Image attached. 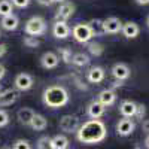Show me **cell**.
I'll return each instance as SVG.
<instances>
[{
  "label": "cell",
  "instance_id": "4",
  "mask_svg": "<svg viewBox=\"0 0 149 149\" xmlns=\"http://www.w3.org/2000/svg\"><path fill=\"white\" fill-rule=\"evenodd\" d=\"M72 34L74 37V40L79 42V43H86V42H90L94 37V33H93V30H91L88 22H79V24H76V26L72 29Z\"/></svg>",
  "mask_w": 149,
  "mask_h": 149
},
{
  "label": "cell",
  "instance_id": "35",
  "mask_svg": "<svg viewBox=\"0 0 149 149\" xmlns=\"http://www.w3.org/2000/svg\"><path fill=\"white\" fill-rule=\"evenodd\" d=\"M39 5H42V6H51L52 3H54V0H36Z\"/></svg>",
  "mask_w": 149,
  "mask_h": 149
},
{
  "label": "cell",
  "instance_id": "7",
  "mask_svg": "<svg viewBox=\"0 0 149 149\" xmlns=\"http://www.w3.org/2000/svg\"><path fill=\"white\" fill-rule=\"evenodd\" d=\"M134 130H136V124L131 118L122 116V119H119L116 124V134L121 136V137H127V136L133 134Z\"/></svg>",
  "mask_w": 149,
  "mask_h": 149
},
{
  "label": "cell",
  "instance_id": "13",
  "mask_svg": "<svg viewBox=\"0 0 149 149\" xmlns=\"http://www.w3.org/2000/svg\"><path fill=\"white\" fill-rule=\"evenodd\" d=\"M130 74H131V70L125 63H116V64H113V67H112V76H113L115 79L125 81V79L130 78Z\"/></svg>",
  "mask_w": 149,
  "mask_h": 149
},
{
  "label": "cell",
  "instance_id": "24",
  "mask_svg": "<svg viewBox=\"0 0 149 149\" xmlns=\"http://www.w3.org/2000/svg\"><path fill=\"white\" fill-rule=\"evenodd\" d=\"M90 27H91V30H93V33H94V37L95 36H103L104 34V31H103V19H91L90 22Z\"/></svg>",
  "mask_w": 149,
  "mask_h": 149
},
{
  "label": "cell",
  "instance_id": "34",
  "mask_svg": "<svg viewBox=\"0 0 149 149\" xmlns=\"http://www.w3.org/2000/svg\"><path fill=\"white\" fill-rule=\"evenodd\" d=\"M8 52V45L6 43H0V58H2L3 55H6Z\"/></svg>",
  "mask_w": 149,
  "mask_h": 149
},
{
  "label": "cell",
  "instance_id": "37",
  "mask_svg": "<svg viewBox=\"0 0 149 149\" xmlns=\"http://www.w3.org/2000/svg\"><path fill=\"white\" fill-rule=\"evenodd\" d=\"M5 74H6V67L3 64H0V81L5 78Z\"/></svg>",
  "mask_w": 149,
  "mask_h": 149
},
{
  "label": "cell",
  "instance_id": "38",
  "mask_svg": "<svg viewBox=\"0 0 149 149\" xmlns=\"http://www.w3.org/2000/svg\"><path fill=\"white\" fill-rule=\"evenodd\" d=\"M136 3L140 6H146V5H149V0H136Z\"/></svg>",
  "mask_w": 149,
  "mask_h": 149
},
{
  "label": "cell",
  "instance_id": "36",
  "mask_svg": "<svg viewBox=\"0 0 149 149\" xmlns=\"http://www.w3.org/2000/svg\"><path fill=\"white\" fill-rule=\"evenodd\" d=\"M142 130L149 134V119H145V121L142 122Z\"/></svg>",
  "mask_w": 149,
  "mask_h": 149
},
{
  "label": "cell",
  "instance_id": "33",
  "mask_svg": "<svg viewBox=\"0 0 149 149\" xmlns=\"http://www.w3.org/2000/svg\"><path fill=\"white\" fill-rule=\"evenodd\" d=\"M12 5L15 8H19V9H24L30 5V0H12Z\"/></svg>",
  "mask_w": 149,
  "mask_h": 149
},
{
  "label": "cell",
  "instance_id": "1",
  "mask_svg": "<svg viewBox=\"0 0 149 149\" xmlns=\"http://www.w3.org/2000/svg\"><path fill=\"white\" fill-rule=\"evenodd\" d=\"M106 136H107L106 124L100 121V118H91L90 121L81 124L76 131V139L85 145L100 143L106 139Z\"/></svg>",
  "mask_w": 149,
  "mask_h": 149
},
{
  "label": "cell",
  "instance_id": "19",
  "mask_svg": "<svg viewBox=\"0 0 149 149\" xmlns=\"http://www.w3.org/2000/svg\"><path fill=\"white\" fill-rule=\"evenodd\" d=\"M136 107H137V103H134L131 100H124L119 104V113L122 116H127V118H134Z\"/></svg>",
  "mask_w": 149,
  "mask_h": 149
},
{
  "label": "cell",
  "instance_id": "31",
  "mask_svg": "<svg viewBox=\"0 0 149 149\" xmlns=\"http://www.w3.org/2000/svg\"><path fill=\"white\" fill-rule=\"evenodd\" d=\"M12 148H15V149H30L31 145H30V142L26 140V139H18V140L14 142Z\"/></svg>",
  "mask_w": 149,
  "mask_h": 149
},
{
  "label": "cell",
  "instance_id": "15",
  "mask_svg": "<svg viewBox=\"0 0 149 149\" xmlns=\"http://www.w3.org/2000/svg\"><path fill=\"white\" fill-rule=\"evenodd\" d=\"M104 112H106V106L98 100H93L86 107V115L90 118H102Z\"/></svg>",
  "mask_w": 149,
  "mask_h": 149
},
{
  "label": "cell",
  "instance_id": "14",
  "mask_svg": "<svg viewBox=\"0 0 149 149\" xmlns=\"http://www.w3.org/2000/svg\"><path fill=\"white\" fill-rule=\"evenodd\" d=\"M104 78H106V72L100 66H94L86 72V79L91 84H100L104 81Z\"/></svg>",
  "mask_w": 149,
  "mask_h": 149
},
{
  "label": "cell",
  "instance_id": "9",
  "mask_svg": "<svg viewBox=\"0 0 149 149\" xmlns=\"http://www.w3.org/2000/svg\"><path fill=\"white\" fill-rule=\"evenodd\" d=\"M122 29V21L116 17H109L103 19V31L104 34H116Z\"/></svg>",
  "mask_w": 149,
  "mask_h": 149
},
{
  "label": "cell",
  "instance_id": "39",
  "mask_svg": "<svg viewBox=\"0 0 149 149\" xmlns=\"http://www.w3.org/2000/svg\"><path fill=\"white\" fill-rule=\"evenodd\" d=\"M145 146H146V148H149V134H148V137L145 139Z\"/></svg>",
  "mask_w": 149,
  "mask_h": 149
},
{
  "label": "cell",
  "instance_id": "16",
  "mask_svg": "<svg viewBox=\"0 0 149 149\" xmlns=\"http://www.w3.org/2000/svg\"><path fill=\"white\" fill-rule=\"evenodd\" d=\"M0 26H2V29L6 30V31H14V30H17L18 26H19V18H18L15 14L5 15V17H2Z\"/></svg>",
  "mask_w": 149,
  "mask_h": 149
},
{
  "label": "cell",
  "instance_id": "43",
  "mask_svg": "<svg viewBox=\"0 0 149 149\" xmlns=\"http://www.w3.org/2000/svg\"><path fill=\"white\" fill-rule=\"evenodd\" d=\"M0 36H2V34H0Z\"/></svg>",
  "mask_w": 149,
  "mask_h": 149
},
{
  "label": "cell",
  "instance_id": "5",
  "mask_svg": "<svg viewBox=\"0 0 149 149\" xmlns=\"http://www.w3.org/2000/svg\"><path fill=\"white\" fill-rule=\"evenodd\" d=\"M79 125H81V121H79L78 116H74V115H64V116H61L60 121H58L60 130L64 131V133H76Z\"/></svg>",
  "mask_w": 149,
  "mask_h": 149
},
{
  "label": "cell",
  "instance_id": "18",
  "mask_svg": "<svg viewBox=\"0 0 149 149\" xmlns=\"http://www.w3.org/2000/svg\"><path fill=\"white\" fill-rule=\"evenodd\" d=\"M97 100L102 102L106 107L107 106H112V104L116 102V93L112 90V88H106V90L100 91V94H98V97H97Z\"/></svg>",
  "mask_w": 149,
  "mask_h": 149
},
{
  "label": "cell",
  "instance_id": "21",
  "mask_svg": "<svg viewBox=\"0 0 149 149\" xmlns=\"http://www.w3.org/2000/svg\"><path fill=\"white\" fill-rule=\"evenodd\" d=\"M30 127L36 131H43L48 127V119L40 113H34L31 121H30Z\"/></svg>",
  "mask_w": 149,
  "mask_h": 149
},
{
  "label": "cell",
  "instance_id": "6",
  "mask_svg": "<svg viewBox=\"0 0 149 149\" xmlns=\"http://www.w3.org/2000/svg\"><path fill=\"white\" fill-rule=\"evenodd\" d=\"M34 81H33V76L29 73H18L17 76H15V81H14V88L24 93V91H29L31 90V86H33Z\"/></svg>",
  "mask_w": 149,
  "mask_h": 149
},
{
  "label": "cell",
  "instance_id": "22",
  "mask_svg": "<svg viewBox=\"0 0 149 149\" xmlns=\"http://www.w3.org/2000/svg\"><path fill=\"white\" fill-rule=\"evenodd\" d=\"M69 139L63 134H57L51 137V149H66L69 148Z\"/></svg>",
  "mask_w": 149,
  "mask_h": 149
},
{
  "label": "cell",
  "instance_id": "27",
  "mask_svg": "<svg viewBox=\"0 0 149 149\" xmlns=\"http://www.w3.org/2000/svg\"><path fill=\"white\" fill-rule=\"evenodd\" d=\"M12 9H14V5L10 0H0V17L12 14Z\"/></svg>",
  "mask_w": 149,
  "mask_h": 149
},
{
  "label": "cell",
  "instance_id": "2",
  "mask_svg": "<svg viewBox=\"0 0 149 149\" xmlns=\"http://www.w3.org/2000/svg\"><path fill=\"white\" fill-rule=\"evenodd\" d=\"M69 91L63 85H49L42 94V102L49 109H61L69 103Z\"/></svg>",
  "mask_w": 149,
  "mask_h": 149
},
{
  "label": "cell",
  "instance_id": "10",
  "mask_svg": "<svg viewBox=\"0 0 149 149\" xmlns=\"http://www.w3.org/2000/svg\"><path fill=\"white\" fill-rule=\"evenodd\" d=\"M18 90L9 88V90H2L0 91V107L5 106H12L18 100Z\"/></svg>",
  "mask_w": 149,
  "mask_h": 149
},
{
  "label": "cell",
  "instance_id": "12",
  "mask_svg": "<svg viewBox=\"0 0 149 149\" xmlns=\"http://www.w3.org/2000/svg\"><path fill=\"white\" fill-rule=\"evenodd\" d=\"M60 63V57L55 54V52H51L48 51L45 52L42 57H40V66L46 70H51V69H55Z\"/></svg>",
  "mask_w": 149,
  "mask_h": 149
},
{
  "label": "cell",
  "instance_id": "30",
  "mask_svg": "<svg viewBox=\"0 0 149 149\" xmlns=\"http://www.w3.org/2000/svg\"><path fill=\"white\" fill-rule=\"evenodd\" d=\"M145 115H146V106L143 103H139L137 107H136V113H134V118L137 121H143L145 119Z\"/></svg>",
  "mask_w": 149,
  "mask_h": 149
},
{
  "label": "cell",
  "instance_id": "8",
  "mask_svg": "<svg viewBox=\"0 0 149 149\" xmlns=\"http://www.w3.org/2000/svg\"><path fill=\"white\" fill-rule=\"evenodd\" d=\"M74 9H76V6H74L72 2H64L60 3L58 9L55 10V19H61V21H67L73 17L74 14Z\"/></svg>",
  "mask_w": 149,
  "mask_h": 149
},
{
  "label": "cell",
  "instance_id": "23",
  "mask_svg": "<svg viewBox=\"0 0 149 149\" xmlns=\"http://www.w3.org/2000/svg\"><path fill=\"white\" fill-rule=\"evenodd\" d=\"M90 63V57L88 54H84V52H76L73 54L72 57V64L76 66V67H84Z\"/></svg>",
  "mask_w": 149,
  "mask_h": 149
},
{
  "label": "cell",
  "instance_id": "40",
  "mask_svg": "<svg viewBox=\"0 0 149 149\" xmlns=\"http://www.w3.org/2000/svg\"><path fill=\"white\" fill-rule=\"evenodd\" d=\"M54 2H57V3H63L64 0H54Z\"/></svg>",
  "mask_w": 149,
  "mask_h": 149
},
{
  "label": "cell",
  "instance_id": "17",
  "mask_svg": "<svg viewBox=\"0 0 149 149\" xmlns=\"http://www.w3.org/2000/svg\"><path fill=\"white\" fill-rule=\"evenodd\" d=\"M124 37H127V39H134V37H137L139 33H140V27L136 24L134 21H127L125 24H122V29H121Z\"/></svg>",
  "mask_w": 149,
  "mask_h": 149
},
{
  "label": "cell",
  "instance_id": "26",
  "mask_svg": "<svg viewBox=\"0 0 149 149\" xmlns=\"http://www.w3.org/2000/svg\"><path fill=\"white\" fill-rule=\"evenodd\" d=\"M58 54H60L61 60H63L66 64H72V57H73V52H72V49H70V48H67V46L58 48Z\"/></svg>",
  "mask_w": 149,
  "mask_h": 149
},
{
  "label": "cell",
  "instance_id": "41",
  "mask_svg": "<svg viewBox=\"0 0 149 149\" xmlns=\"http://www.w3.org/2000/svg\"><path fill=\"white\" fill-rule=\"evenodd\" d=\"M146 24H148V27H149V17H148V19H146Z\"/></svg>",
  "mask_w": 149,
  "mask_h": 149
},
{
  "label": "cell",
  "instance_id": "25",
  "mask_svg": "<svg viewBox=\"0 0 149 149\" xmlns=\"http://www.w3.org/2000/svg\"><path fill=\"white\" fill-rule=\"evenodd\" d=\"M86 43H88V51H90L91 55H94V57H100V55L103 54L104 48H103L102 43H97V42H86Z\"/></svg>",
  "mask_w": 149,
  "mask_h": 149
},
{
  "label": "cell",
  "instance_id": "28",
  "mask_svg": "<svg viewBox=\"0 0 149 149\" xmlns=\"http://www.w3.org/2000/svg\"><path fill=\"white\" fill-rule=\"evenodd\" d=\"M42 40L39 39V36H30L27 34L26 37H24V45H26L27 48H37L40 46Z\"/></svg>",
  "mask_w": 149,
  "mask_h": 149
},
{
  "label": "cell",
  "instance_id": "32",
  "mask_svg": "<svg viewBox=\"0 0 149 149\" xmlns=\"http://www.w3.org/2000/svg\"><path fill=\"white\" fill-rule=\"evenodd\" d=\"M9 113L6 110H3V109H0V128L2 127H6L8 124H9Z\"/></svg>",
  "mask_w": 149,
  "mask_h": 149
},
{
  "label": "cell",
  "instance_id": "42",
  "mask_svg": "<svg viewBox=\"0 0 149 149\" xmlns=\"http://www.w3.org/2000/svg\"><path fill=\"white\" fill-rule=\"evenodd\" d=\"M0 91H2V84H0Z\"/></svg>",
  "mask_w": 149,
  "mask_h": 149
},
{
  "label": "cell",
  "instance_id": "11",
  "mask_svg": "<svg viewBox=\"0 0 149 149\" xmlns=\"http://www.w3.org/2000/svg\"><path fill=\"white\" fill-rule=\"evenodd\" d=\"M70 27L67 26V21H61V19H55L54 26H52V34L57 39H66L70 34Z\"/></svg>",
  "mask_w": 149,
  "mask_h": 149
},
{
  "label": "cell",
  "instance_id": "29",
  "mask_svg": "<svg viewBox=\"0 0 149 149\" xmlns=\"http://www.w3.org/2000/svg\"><path fill=\"white\" fill-rule=\"evenodd\" d=\"M36 148L37 149H48V148H51V137H49V136H42V137L37 140Z\"/></svg>",
  "mask_w": 149,
  "mask_h": 149
},
{
  "label": "cell",
  "instance_id": "3",
  "mask_svg": "<svg viewBox=\"0 0 149 149\" xmlns=\"http://www.w3.org/2000/svg\"><path fill=\"white\" fill-rule=\"evenodd\" d=\"M24 31L30 36H42L46 31V21L42 17H31L24 26Z\"/></svg>",
  "mask_w": 149,
  "mask_h": 149
},
{
  "label": "cell",
  "instance_id": "20",
  "mask_svg": "<svg viewBox=\"0 0 149 149\" xmlns=\"http://www.w3.org/2000/svg\"><path fill=\"white\" fill-rule=\"evenodd\" d=\"M34 113L36 112L31 107H21L17 112V118H18L19 124H22V125H30V121H31Z\"/></svg>",
  "mask_w": 149,
  "mask_h": 149
}]
</instances>
